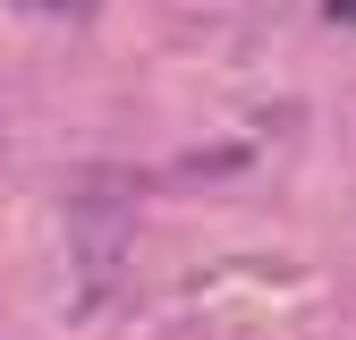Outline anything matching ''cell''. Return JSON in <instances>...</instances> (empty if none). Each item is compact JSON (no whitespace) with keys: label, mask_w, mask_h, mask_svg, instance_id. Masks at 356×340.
<instances>
[{"label":"cell","mask_w":356,"mask_h":340,"mask_svg":"<svg viewBox=\"0 0 356 340\" xmlns=\"http://www.w3.org/2000/svg\"><path fill=\"white\" fill-rule=\"evenodd\" d=\"M17 9H34V17H85L94 0H17Z\"/></svg>","instance_id":"obj_1"},{"label":"cell","mask_w":356,"mask_h":340,"mask_svg":"<svg viewBox=\"0 0 356 340\" xmlns=\"http://www.w3.org/2000/svg\"><path fill=\"white\" fill-rule=\"evenodd\" d=\"M323 9H331V17H356V0H323Z\"/></svg>","instance_id":"obj_2"}]
</instances>
